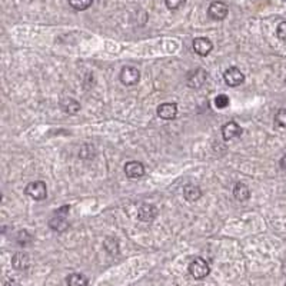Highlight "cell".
I'll list each match as a JSON object with an SVG mask.
<instances>
[{"instance_id":"obj_1","label":"cell","mask_w":286,"mask_h":286,"mask_svg":"<svg viewBox=\"0 0 286 286\" xmlns=\"http://www.w3.org/2000/svg\"><path fill=\"white\" fill-rule=\"evenodd\" d=\"M24 193H26L29 197H32L33 200L40 202V200H45V199L48 197V186H46V183L42 182V180H35V182H30V183L26 186Z\"/></svg>"},{"instance_id":"obj_2","label":"cell","mask_w":286,"mask_h":286,"mask_svg":"<svg viewBox=\"0 0 286 286\" xmlns=\"http://www.w3.org/2000/svg\"><path fill=\"white\" fill-rule=\"evenodd\" d=\"M211 272V268H209V263L206 262L205 259L202 258H196L193 259L189 265V273L195 279H203L209 275Z\"/></svg>"},{"instance_id":"obj_3","label":"cell","mask_w":286,"mask_h":286,"mask_svg":"<svg viewBox=\"0 0 286 286\" xmlns=\"http://www.w3.org/2000/svg\"><path fill=\"white\" fill-rule=\"evenodd\" d=\"M141 80V72L133 66H125L120 72V82L125 86H133L139 83Z\"/></svg>"},{"instance_id":"obj_4","label":"cell","mask_w":286,"mask_h":286,"mask_svg":"<svg viewBox=\"0 0 286 286\" xmlns=\"http://www.w3.org/2000/svg\"><path fill=\"white\" fill-rule=\"evenodd\" d=\"M223 80L228 86L231 88H236L239 85H242L245 82V74L240 72V69L232 66L229 69H226V72L223 73Z\"/></svg>"},{"instance_id":"obj_5","label":"cell","mask_w":286,"mask_h":286,"mask_svg":"<svg viewBox=\"0 0 286 286\" xmlns=\"http://www.w3.org/2000/svg\"><path fill=\"white\" fill-rule=\"evenodd\" d=\"M229 13V7L223 1H212L208 7V15L214 20H223Z\"/></svg>"},{"instance_id":"obj_6","label":"cell","mask_w":286,"mask_h":286,"mask_svg":"<svg viewBox=\"0 0 286 286\" xmlns=\"http://www.w3.org/2000/svg\"><path fill=\"white\" fill-rule=\"evenodd\" d=\"M206 79H208V73L205 69H196V71H192L188 74L186 82H188V86L191 89H199L205 85Z\"/></svg>"},{"instance_id":"obj_7","label":"cell","mask_w":286,"mask_h":286,"mask_svg":"<svg viewBox=\"0 0 286 286\" xmlns=\"http://www.w3.org/2000/svg\"><path fill=\"white\" fill-rule=\"evenodd\" d=\"M242 135V127L236 122H228L222 126V136L225 141H233Z\"/></svg>"},{"instance_id":"obj_8","label":"cell","mask_w":286,"mask_h":286,"mask_svg":"<svg viewBox=\"0 0 286 286\" xmlns=\"http://www.w3.org/2000/svg\"><path fill=\"white\" fill-rule=\"evenodd\" d=\"M156 216H158V209L155 205H150V203H143L138 211V219L144 223L153 222Z\"/></svg>"},{"instance_id":"obj_9","label":"cell","mask_w":286,"mask_h":286,"mask_svg":"<svg viewBox=\"0 0 286 286\" xmlns=\"http://www.w3.org/2000/svg\"><path fill=\"white\" fill-rule=\"evenodd\" d=\"M156 113L161 119L173 120L178 115V106H176V103H162L158 106Z\"/></svg>"},{"instance_id":"obj_10","label":"cell","mask_w":286,"mask_h":286,"mask_svg":"<svg viewBox=\"0 0 286 286\" xmlns=\"http://www.w3.org/2000/svg\"><path fill=\"white\" fill-rule=\"evenodd\" d=\"M214 49V43L208 37H196L193 40V50L199 56H208Z\"/></svg>"},{"instance_id":"obj_11","label":"cell","mask_w":286,"mask_h":286,"mask_svg":"<svg viewBox=\"0 0 286 286\" xmlns=\"http://www.w3.org/2000/svg\"><path fill=\"white\" fill-rule=\"evenodd\" d=\"M125 175L129 179H139V178H142L143 175H144V166L141 162H136V161L127 162L125 165Z\"/></svg>"},{"instance_id":"obj_12","label":"cell","mask_w":286,"mask_h":286,"mask_svg":"<svg viewBox=\"0 0 286 286\" xmlns=\"http://www.w3.org/2000/svg\"><path fill=\"white\" fill-rule=\"evenodd\" d=\"M60 109L68 113V115H74L80 110V103L77 100H74L73 97H62L60 100Z\"/></svg>"},{"instance_id":"obj_13","label":"cell","mask_w":286,"mask_h":286,"mask_svg":"<svg viewBox=\"0 0 286 286\" xmlns=\"http://www.w3.org/2000/svg\"><path fill=\"white\" fill-rule=\"evenodd\" d=\"M183 197L188 200V202H196L202 197V191L199 186L196 185H192V183H188L186 186H183Z\"/></svg>"},{"instance_id":"obj_14","label":"cell","mask_w":286,"mask_h":286,"mask_svg":"<svg viewBox=\"0 0 286 286\" xmlns=\"http://www.w3.org/2000/svg\"><path fill=\"white\" fill-rule=\"evenodd\" d=\"M30 265V259L29 256L23 253V252H18L13 255L12 258V266L16 269V270H26Z\"/></svg>"},{"instance_id":"obj_15","label":"cell","mask_w":286,"mask_h":286,"mask_svg":"<svg viewBox=\"0 0 286 286\" xmlns=\"http://www.w3.org/2000/svg\"><path fill=\"white\" fill-rule=\"evenodd\" d=\"M49 226L53 231H56V232H65L69 228V222L66 220V216H57V214H54V217L50 219Z\"/></svg>"},{"instance_id":"obj_16","label":"cell","mask_w":286,"mask_h":286,"mask_svg":"<svg viewBox=\"0 0 286 286\" xmlns=\"http://www.w3.org/2000/svg\"><path fill=\"white\" fill-rule=\"evenodd\" d=\"M233 196L238 202H246L250 196V191L245 183H236L233 189Z\"/></svg>"},{"instance_id":"obj_17","label":"cell","mask_w":286,"mask_h":286,"mask_svg":"<svg viewBox=\"0 0 286 286\" xmlns=\"http://www.w3.org/2000/svg\"><path fill=\"white\" fill-rule=\"evenodd\" d=\"M69 286H86L88 285V278L82 273H72L66 279Z\"/></svg>"},{"instance_id":"obj_18","label":"cell","mask_w":286,"mask_h":286,"mask_svg":"<svg viewBox=\"0 0 286 286\" xmlns=\"http://www.w3.org/2000/svg\"><path fill=\"white\" fill-rule=\"evenodd\" d=\"M93 0H69V4L74 10H86L92 6Z\"/></svg>"},{"instance_id":"obj_19","label":"cell","mask_w":286,"mask_h":286,"mask_svg":"<svg viewBox=\"0 0 286 286\" xmlns=\"http://www.w3.org/2000/svg\"><path fill=\"white\" fill-rule=\"evenodd\" d=\"M214 106L217 109H225L229 106V97L226 95H217L214 97Z\"/></svg>"},{"instance_id":"obj_20","label":"cell","mask_w":286,"mask_h":286,"mask_svg":"<svg viewBox=\"0 0 286 286\" xmlns=\"http://www.w3.org/2000/svg\"><path fill=\"white\" fill-rule=\"evenodd\" d=\"M275 123L281 127H286V109H279L275 115Z\"/></svg>"},{"instance_id":"obj_21","label":"cell","mask_w":286,"mask_h":286,"mask_svg":"<svg viewBox=\"0 0 286 286\" xmlns=\"http://www.w3.org/2000/svg\"><path fill=\"white\" fill-rule=\"evenodd\" d=\"M186 0H165V4L169 10H179L182 6H185Z\"/></svg>"},{"instance_id":"obj_22","label":"cell","mask_w":286,"mask_h":286,"mask_svg":"<svg viewBox=\"0 0 286 286\" xmlns=\"http://www.w3.org/2000/svg\"><path fill=\"white\" fill-rule=\"evenodd\" d=\"M276 36H278L281 40L286 42V22H281V23L278 24V29H276Z\"/></svg>"},{"instance_id":"obj_23","label":"cell","mask_w":286,"mask_h":286,"mask_svg":"<svg viewBox=\"0 0 286 286\" xmlns=\"http://www.w3.org/2000/svg\"><path fill=\"white\" fill-rule=\"evenodd\" d=\"M30 240H32V236L27 233V231H20V232H19V235H18V242H19V245H27Z\"/></svg>"},{"instance_id":"obj_24","label":"cell","mask_w":286,"mask_h":286,"mask_svg":"<svg viewBox=\"0 0 286 286\" xmlns=\"http://www.w3.org/2000/svg\"><path fill=\"white\" fill-rule=\"evenodd\" d=\"M4 286H22L20 285V282L19 281H16V279H10V281H7Z\"/></svg>"},{"instance_id":"obj_25","label":"cell","mask_w":286,"mask_h":286,"mask_svg":"<svg viewBox=\"0 0 286 286\" xmlns=\"http://www.w3.org/2000/svg\"><path fill=\"white\" fill-rule=\"evenodd\" d=\"M279 165H281V169H282V170H284V172L286 173V155L284 156V158H282V159H281Z\"/></svg>"},{"instance_id":"obj_26","label":"cell","mask_w":286,"mask_h":286,"mask_svg":"<svg viewBox=\"0 0 286 286\" xmlns=\"http://www.w3.org/2000/svg\"><path fill=\"white\" fill-rule=\"evenodd\" d=\"M285 1H286V0H285Z\"/></svg>"}]
</instances>
